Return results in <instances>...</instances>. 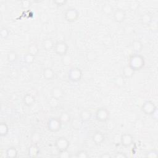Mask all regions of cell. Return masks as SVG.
<instances>
[{
	"mask_svg": "<svg viewBox=\"0 0 158 158\" xmlns=\"http://www.w3.org/2000/svg\"><path fill=\"white\" fill-rule=\"evenodd\" d=\"M134 71L142 69L145 65L144 57L139 54H133L128 59V64Z\"/></svg>",
	"mask_w": 158,
	"mask_h": 158,
	"instance_id": "cell-1",
	"label": "cell"
},
{
	"mask_svg": "<svg viewBox=\"0 0 158 158\" xmlns=\"http://www.w3.org/2000/svg\"><path fill=\"white\" fill-rule=\"evenodd\" d=\"M64 19L68 22H74L77 21L79 17L80 13L75 7H69L64 12Z\"/></svg>",
	"mask_w": 158,
	"mask_h": 158,
	"instance_id": "cell-2",
	"label": "cell"
},
{
	"mask_svg": "<svg viewBox=\"0 0 158 158\" xmlns=\"http://www.w3.org/2000/svg\"><path fill=\"white\" fill-rule=\"evenodd\" d=\"M82 71L78 67H72L68 72V78L73 83L80 81L82 78Z\"/></svg>",
	"mask_w": 158,
	"mask_h": 158,
	"instance_id": "cell-3",
	"label": "cell"
},
{
	"mask_svg": "<svg viewBox=\"0 0 158 158\" xmlns=\"http://www.w3.org/2000/svg\"><path fill=\"white\" fill-rule=\"evenodd\" d=\"M62 123L59 118L52 117L50 118L47 122V127L48 130L52 132L59 131L62 127Z\"/></svg>",
	"mask_w": 158,
	"mask_h": 158,
	"instance_id": "cell-4",
	"label": "cell"
},
{
	"mask_svg": "<svg viewBox=\"0 0 158 158\" xmlns=\"http://www.w3.org/2000/svg\"><path fill=\"white\" fill-rule=\"evenodd\" d=\"M69 49L68 44L65 41H57L55 43L54 46V52L60 56H63L67 54Z\"/></svg>",
	"mask_w": 158,
	"mask_h": 158,
	"instance_id": "cell-5",
	"label": "cell"
},
{
	"mask_svg": "<svg viewBox=\"0 0 158 158\" xmlns=\"http://www.w3.org/2000/svg\"><path fill=\"white\" fill-rule=\"evenodd\" d=\"M109 112L105 107H99L95 112V118L100 122H106L109 118Z\"/></svg>",
	"mask_w": 158,
	"mask_h": 158,
	"instance_id": "cell-6",
	"label": "cell"
},
{
	"mask_svg": "<svg viewBox=\"0 0 158 158\" xmlns=\"http://www.w3.org/2000/svg\"><path fill=\"white\" fill-rule=\"evenodd\" d=\"M70 146V141L64 136L58 138L55 141V146L57 151H62L68 149Z\"/></svg>",
	"mask_w": 158,
	"mask_h": 158,
	"instance_id": "cell-7",
	"label": "cell"
},
{
	"mask_svg": "<svg viewBox=\"0 0 158 158\" xmlns=\"http://www.w3.org/2000/svg\"><path fill=\"white\" fill-rule=\"evenodd\" d=\"M156 109L157 107L151 101H146L141 106L142 111L146 115H151Z\"/></svg>",
	"mask_w": 158,
	"mask_h": 158,
	"instance_id": "cell-8",
	"label": "cell"
},
{
	"mask_svg": "<svg viewBox=\"0 0 158 158\" xmlns=\"http://www.w3.org/2000/svg\"><path fill=\"white\" fill-rule=\"evenodd\" d=\"M134 142L133 136L130 133H123L120 136L121 144L124 147L130 146Z\"/></svg>",
	"mask_w": 158,
	"mask_h": 158,
	"instance_id": "cell-9",
	"label": "cell"
},
{
	"mask_svg": "<svg viewBox=\"0 0 158 158\" xmlns=\"http://www.w3.org/2000/svg\"><path fill=\"white\" fill-rule=\"evenodd\" d=\"M126 18V12L122 9H117L113 13V19L117 23L123 22Z\"/></svg>",
	"mask_w": 158,
	"mask_h": 158,
	"instance_id": "cell-10",
	"label": "cell"
},
{
	"mask_svg": "<svg viewBox=\"0 0 158 158\" xmlns=\"http://www.w3.org/2000/svg\"><path fill=\"white\" fill-rule=\"evenodd\" d=\"M51 96L58 100L62 99L65 94L64 91L59 86H54L52 88L51 91Z\"/></svg>",
	"mask_w": 158,
	"mask_h": 158,
	"instance_id": "cell-11",
	"label": "cell"
},
{
	"mask_svg": "<svg viewBox=\"0 0 158 158\" xmlns=\"http://www.w3.org/2000/svg\"><path fill=\"white\" fill-rule=\"evenodd\" d=\"M105 139V136L101 131H96L92 136V140L95 144L99 145L102 144Z\"/></svg>",
	"mask_w": 158,
	"mask_h": 158,
	"instance_id": "cell-12",
	"label": "cell"
},
{
	"mask_svg": "<svg viewBox=\"0 0 158 158\" xmlns=\"http://www.w3.org/2000/svg\"><path fill=\"white\" fill-rule=\"evenodd\" d=\"M79 116H80V119L83 122H86L91 120L92 117V113L90 110L88 109H83L80 112Z\"/></svg>",
	"mask_w": 158,
	"mask_h": 158,
	"instance_id": "cell-13",
	"label": "cell"
},
{
	"mask_svg": "<svg viewBox=\"0 0 158 158\" xmlns=\"http://www.w3.org/2000/svg\"><path fill=\"white\" fill-rule=\"evenodd\" d=\"M140 21L143 25L148 26L152 22V15L149 12L144 13L140 17Z\"/></svg>",
	"mask_w": 158,
	"mask_h": 158,
	"instance_id": "cell-14",
	"label": "cell"
},
{
	"mask_svg": "<svg viewBox=\"0 0 158 158\" xmlns=\"http://www.w3.org/2000/svg\"><path fill=\"white\" fill-rule=\"evenodd\" d=\"M43 76L46 80H52L55 77V72L51 68L46 67L43 70Z\"/></svg>",
	"mask_w": 158,
	"mask_h": 158,
	"instance_id": "cell-15",
	"label": "cell"
},
{
	"mask_svg": "<svg viewBox=\"0 0 158 158\" xmlns=\"http://www.w3.org/2000/svg\"><path fill=\"white\" fill-rule=\"evenodd\" d=\"M40 153V149L37 144H32L28 149V156L30 157H36Z\"/></svg>",
	"mask_w": 158,
	"mask_h": 158,
	"instance_id": "cell-16",
	"label": "cell"
},
{
	"mask_svg": "<svg viewBox=\"0 0 158 158\" xmlns=\"http://www.w3.org/2000/svg\"><path fill=\"white\" fill-rule=\"evenodd\" d=\"M54 44L55 43H54L53 40L51 38L44 39L42 42L43 48L46 51H49L51 49H53Z\"/></svg>",
	"mask_w": 158,
	"mask_h": 158,
	"instance_id": "cell-17",
	"label": "cell"
},
{
	"mask_svg": "<svg viewBox=\"0 0 158 158\" xmlns=\"http://www.w3.org/2000/svg\"><path fill=\"white\" fill-rule=\"evenodd\" d=\"M131 48L135 54H139V52H141L143 48V45L141 41L138 40H136L133 41L131 43Z\"/></svg>",
	"mask_w": 158,
	"mask_h": 158,
	"instance_id": "cell-18",
	"label": "cell"
},
{
	"mask_svg": "<svg viewBox=\"0 0 158 158\" xmlns=\"http://www.w3.org/2000/svg\"><path fill=\"white\" fill-rule=\"evenodd\" d=\"M135 71L128 65H125L122 69V76L126 78H131L134 75Z\"/></svg>",
	"mask_w": 158,
	"mask_h": 158,
	"instance_id": "cell-19",
	"label": "cell"
},
{
	"mask_svg": "<svg viewBox=\"0 0 158 158\" xmlns=\"http://www.w3.org/2000/svg\"><path fill=\"white\" fill-rule=\"evenodd\" d=\"M101 10L104 14L106 15H110L113 14L114 12V8L110 4L106 3L102 6Z\"/></svg>",
	"mask_w": 158,
	"mask_h": 158,
	"instance_id": "cell-20",
	"label": "cell"
},
{
	"mask_svg": "<svg viewBox=\"0 0 158 158\" xmlns=\"http://www.w3.org/2000/svg\"><path fill=\"white\" fill-rule=\"evenodd\" d=\"M23 102L26 106L30 107V106H31L35 103V97L31 94L27 93L23 96Z\"/></svg>",
	"mask_w": 158,
	"mask_h": 158,
	"instance_id": "cell-21",
	"label": "cell"
},
{
	"mask_svg": "<svg viewBox=\"0 0 158 158\" xmlns=\"http://www.w3.org/2000/svg\"><path fill=\"white\" fill-rule=\"evenodd\" d=\"M18 151L14 146H10L6 150V156L9 158H14L17 156Z\"/></svg>",
	"mask_w": 158,
	"mask_h": 158,
	"instance_id": "cell-22",
	"label": "cell"
},
{
	"mask_svg": "<svg viewBox=\"0 0 158 158\" xmlns=\"http://www.w3.org/2000/svg\"><path fill=\"white\" fill-rule=\"evenodd\" d=\"M18 59V55L16 51L12 50L10 51L7 54V60L9 63H15Z\"/></svg>",
	"mask_w": 158,
	"mask_h": 158,
	"instance_id": "cell-23",
	"label": "cell"
},
{
	"mask_svg": "<svg viewBox=\"0 0 158 158\" xmlns=\"http://www.w3.org/2000/svg\"><path fill=\"white\" fill-rule=\"evenodd\" d=\"M59 118L62 124H67L70 122L71 117L68 112L64 111L61 112L59 117Z\"/></svg>",
	"mask_w": 158,
	"mask_h": 158,
	"instance_id": "cell-24",
	"label": "cell"
},
{
	"mask_svg": "<svg viewBox=\"0 0 158 158\" xmlns=\"http://www.w3.org/2000/svg\"><path fill=\"white\" fill-rule=\"evenodd\" d=\"M27 51H28L27 53H29L33 56H36L39 53L40 49H39V48L37 44L33 43L28 46Z\"/></svg>",
	"mask_w": 158,
	"mask_h": 158,
	"instance_id": "cell-25",
	"label": "cell"
},
{
	"mask_svg": "<svg viewBox=\"0 0 158 158\" xmlns=\"http://www.w3.org/2000/svg\"><path fill=\"white\" fill-rule=\"evenodd\" d=\"M9 133V127L6 122H1L0 123V136L4 137L7 135Z\"/></svg>",
	"mask_w": 158,
	"mask_h": 158,
	"instance_id": "cell-26",
	"label": "cell"
},
{
	"mask_svg": "<svg viewBox=\"0 0 158 158\" xmlns=\"http://www.w3.org/2000/svg\"><path fill=\"white\" fill-rule=\"evenodd\" d=\"M30 139L33 144H37L41 140V135H40V133L39 132H36V131L33 132L32 133V135H31Z\"/></svg>",
	"mask_w": 158,
	"mask_h": 158,
	"instance_id": "cell-27",
	"label": "cell"
},
{
	"mask_svg": "<svg viewBox=\"0 0 158 158\" xmlns=\"http://www.w3.org/2000/svg\"><path fill=\"white\" fill-rule=\"evenodd\" d=\"M72 61H73L72 57L69 54H67L62 56L61 62H62V64L65 66H69V65H71L72 63Z\"/></svg>",
	"mask_w": 158,
	"mask_h": 158,
	"instance_id": "cell-28",
	"label": "cell"
},
{
	"mask_svg": "<svg viewBox=\"0 0 158 158\" xmlns=\"http://www.w3.org/2000/svg\"><path fill=\"white\" fill-rule=\"evenodd\" d=\"M24 61L27 64H32L35 62V56H33L29 53H27L24 56Z\"/></svg>",
	"mask_w": 158,
	"mask_h": 158,
	"instance_id": "cell-29",
	"label": "cell"
},
{
	"mask_svg": "<svg viewBox=\"0 0 158 158\" xmlns=\"http://www.w3.org/2000/svg\"><path fill=\"white\" fill-rule=\"evenodd\" d=\"M9 35H10V31L7 28L3 27L1 29L0 36L2 39L6 40L9 36Z\"/></svg>",
	"mask_w": 158,
	"mask_h": 158,
	"instance_id": "cell-30",
	"label": "cell"
},
{
	"mask_svg": "<svg viewBox=\"0 0 158 158\" xmlns=\"http://www.w3.org/2000/svg\"><path fill=\"white\" fill-rule=\"evenodd\" d=\"M97 57H98L97 54L93 51H89L86 53V59L88 61H90V62L94 61L95 60H96Z\"/></svg>",
	"mask_w": 158,
	"mask_h": 158,
	"instance_id": "cell-31",
	"label": "cell"
},
{
	"mask_svg": "<svg viewBox=\"0 0 158 158\" xmlns=\"http://www.w3.org/2000/svg\"><path fill=\"white\" fill-rule=\"evenodd\" d=\"M158 156V152L156 149H152L146 153V157L148 158H155Z\"/></svg>",
	"mask_w": 158,
	"mask_h": 158,
	"instance_id": "cell-32",
	"label": "cell"
},
{
	"mask_svg": "<svg viewBox=\"0 0 158 158\" xmlns=\"http://www.w3.org/2000/svg\"><path fill=\"white\" fill-rule=\"evenodd\" d=\"M76 157L78 158H88L89 157V154L86 151L80 150L76 153Z\"/></svg>",
	"mask_w": 158,
	"mask_h": 158,
	"instance_id": "cell-33",
	"label": "cell"
},
{
	"mask_svg": "<svg viewBox=\"0 0 158 158\" xmlns=\"http://www.w3.org/2000/svg\"><path fill=\"white\" fill-rule=\"evenodd\" d=\"M124 77L123 76H118L117 78H115V83L117 86L119 87L122 86L124 85Z\"/></svg>",
	"mask_w": 158,
	"mask_h": 158,
	"instance_id": "cell-34",
	"label": "cell"
},
{
	"mask_svg": "<svg viewBox=\"0 0 158 158\" xmlns=\"http://www.w3.org/2000/svg\"><path fill=\"white\" fill-rule=\"evenodd\" d=\"M58 156L60 158H69L70 157V154L68 151V149H67V150L59 151Z\"/></svg>",
	"mask_w": 158,
	"mask_h": 158,
	"instance_id": "cell-35",
	"label": "cell"
},
{
	"mask_svg": "<svg viewBox=\"0 0 158 158\" xmlns=\"http://www.w3.org/2000/svg\"><path fill=\"white\" fill-rule=\"evenodd\" d=\"M49 104L52 107H56L59 105V100L52 97L49 100Z\"/></svg>",
	"mask_w": 158,
	"mask_h": 158,
	"instance_id": "cell-36",
	"label": "cell"
},
{
	"mask_svg": "<svg viewBox=\"0 0 158 158\" xmlns=\"http://www.w3.org/2000/svg\"><path fill=\"white\" fill-rule=\"evenodd\" d=\"M21 6L24 9H28L30 7V2L29 1H21Z\"/></svg>",
	"mask_w": 158,
	"mask_h": 158,
	"instance_id": "cell-37",
	"label": "cell"
},
{
	"mask_svg": "<svg viewBox=\"0 0 158 158\" xmlns=\"http://www.w3.org/2000/svg\"><path fill=\"white\" fill-rule=\"evenodd\" d=\"M66 0H54L53 1V2L57 6H62L65 5L67 3Z\"/></svg>",
	"mask_w": 158,
	"mask_h": 158,
	"instance_id": "cell-38",
	"label": "cell"
},
{
	"mask_svg": "<svg viewBox=\"0 0 158 158\" xmlns=\"http://www.w3.org/2000/svg\"><path fill=\"white\" fill-rule=\"evenodd\" d=\"M114 157H115V158H127V155L123 152H117L115 154V155L114 156Z\"/></svg>",
	"mask_w": 158,
	"mask_h": 158,
	"instance_id": "cell-39",
	"label": "cell"
},
{
	"mask_svg": "<svg viewBox=\"0 0 158 158\" xmlns=\"http://www.w3.org/2000/svg\"><path fill=\"white\" fill-rule=\"evenodd\" d=\"M72 123H75V125H74V124L72 125V127H73V128H75V129H79V128H80V123H79V121H78V120H77V119L73 120V122H72Z\"/></svg>",
	"mask_w": 158,
	"mask_h": 158,
	"instance_id": "cell-40",
	"label": "cell"
},
{
	"mask_svg": "<svg viewBox=\"0 0 158 158\" xmlns=\"http://www.w3.org/2000/svg\"><path fill=\"white\" fill-rule=\"evenodd\" d=\"M99 157L100 158H110L111 156L109 153L106 152V153H102V154H101Z\"/></svg>",
	"mask_w": 158,
	"mask_h": 158,
	"instance_id": "cell-41",
	"label": "cell"
},
{
	"mask_svg": "<svg viewBox=\"0 0 158 158\" xmlns=\"http://www.w3.org/2000/svg\"><path fill=\"white\" fill-rule=\"evenodd\" d=\"M157 110L156 109V110L153 112V114L151 115L153 116V118H154V119H156V120H157Z\"/></svg>",
	"mask_w": 158,
	"mask_h": 158,
	"instance_id": "cell-42",
	"label": "cell"
}]
</instances>
